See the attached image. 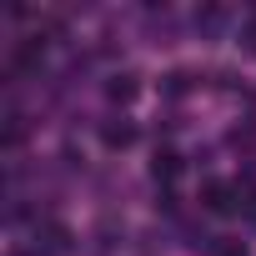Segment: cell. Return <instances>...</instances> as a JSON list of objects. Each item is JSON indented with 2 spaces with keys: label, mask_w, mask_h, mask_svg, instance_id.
<instances>
[{
  "label": "cell",
  "mask_w": 256,
  "mask_h": 256,
  "mask_svg": "<svg viewBox=\"0 0 256 256\" xmlns=\"http://www.w3.org/2000/svg\"><path fill=\"white\" fill-rule=\"evenodd\" d=\"M201 206H206L211 216H231V211H241V186L206 181V186H201Z\"/></svg>",
  "instance_id": "6da1fadb"
},
{
  "label": "cell",
  "mask_w": 256,
  "mask_h": 256,
  "mask_svg": "<svg viewBox=\"0 0 256 256\" xmlns=\"http://www.w3.org/2000/svg\"><path fill=\"white\" fill-rule=\"evenodd\" d=\"M100 141H106V151H126V146L136 141V126L131 120H106L100 126Z\"/></svg>",
  "instance_id": "7a4b0ae2"
},
{
  "label": "cell",
  "mask_w": 256,
  "mask_h": 256,
  "mask_svg": "<svg viewBox=\"0 0 256 256\" xmlns=\"http://www.w3.org/2000/svg\"><path fill=\"white\" fill-rule=\"evenodd\" d=\"M136 90H141V80H136L131 70H120V76H110V80H106V96H110L116 106H131V100H136Z\"/></svg>",
  "instance_id": "3957f363"
},
{
  "label": "cell",
  "mask_w": 256,
  "mask_h": 256,
  "mask_svg": "<svg viewBox=\"0 0 256 256\" xmlns=\"http://www.w3.org/2000/svg\"><path fill=\"white\" fill-rule=\"evenodd\" d=\"M151 176H156L161 186H171V181L181 176V156H176V151H156V161H151Z\"/></svg>",
  "instance_id": "277c9868"
},
{
  "label": "cell",
  "mask_w": 256,
  "mask_h": 256,
  "mask_svg": "<svg viewBox=\"0 0 256 256\" xmlns=\"http://www.w3.org/2000/svg\"><path fill=\"white\" fill-rule=\"evenodd\" d=\"M191 80H196V76H191V70H171V76H166V80H161V96H171V100H181V96H186V90H191Z\"/></svg>",
  "instance_id": "5b68a950"
},
{
  "label": "cell",
  "mask_w": 256,
  "mask_h": 256,
  "mask_svg": "<svg viewBox=\"0 0 256 256\" xmlns=\"http://www.w3.org/2000/svg\"><path fill=\"white\" fill-rule=\"evenodd\" d=\"M211 256H246V246H236V241H226V236H216V246H211Z\"/></svg>",
  "instance_id": "8992f818"
},
{
  "label": "cell",
  "mask_w": 256,
  "mask_h": 256,
  "mask_svg": "<svg viewBox=\"0 0 256 256\" xmlns=\"http://www.w3.org/2000/svg\"><path fill=\"white\" fill-rule=\"evenodd\" d=\"M241 211H246V221L256 226V186H241Z\"/></svg>",
  "instance_id": "52a82bcc"
}]
</instances>
